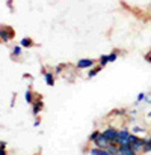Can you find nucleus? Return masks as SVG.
<instances>
[{"mask_svg": "<svg viewBox=\"0 0 151 155\" xmlns=\"http://www.w3.org/2000/svg\"><path fill=\"white\" fill-rule=\"evenodd\" d=\"M103 136L110 142V143H118V130H115L113 127H109V128H106L104 131H103Z\"/></svg>", "mask_w": 151, "mask_h": 155, "instance_id": "1", "label": "nucleus"}, {"mask_svg": "<svg viewBox=\"0 0 151 155\" xmlns=\"http://www.w3.org/2000/svg\"><path fill=\"white\" fill-rule=\"evenodd\" d=\"M95 60L94 59H79L77 60V63H76V66L79 68V69H91V68H94L95 66Z\"/></svg>", "mask_w": 151, "mask_h": 155, "instance_id": "2", "label": "nucleus"}, {"mask_svg": "<svg viewBox=\"0 0 151 155\" xmlns=\"http://www.w3.org/2000/svg\"><path fill=\"white\" fill-rule=\"evenodd\" d=\"M0 38H2V42L3 44H8L12 38H14V30L11 27H2L0 30Z\"/></svg>", "mask_w": 151, "mask_h": 155, "instance_id": "3", "label": "nucleus"}, {"mask_svg": "<svg viewBox=\"0 0 151 155\" xmlns=\"http://www.w3.org/2000/svg\"><path fill=\"white\" fill-rule=\"evenodd\" d=\"M94 143H95V146L103 148V149H107V148H109V145H110V142H109V140H107V139L103 136V133H101L100 136H98V139H97Z\"/></svg>", "mask_w": 151, "mask_h": 155, "instance_id": "4", "label": "nucleus"}, {"mask_svg": "<svg viewBox=\"0 0 151 155\" xmlns=\"http://www.w3.org/2000/svg\"><path fill=\"white\" fill-rule=\"evenodd\" d=\"M33 114L35 116H38L39 114V111L43 110V107H44V103H43V100H41V97H38L36 98V101H33Z\"/></svg>", "mask_w": 151, "mask_h": 155, "instance_id": "5", "label": "nucleus"}, {"mask_svg": "<svg viewBox=\"0 0 151 155\" xmlns=\"http://www.w3.org/2000/svg\"><path fill=\"white\" fill-rule=\"evenodd\" d=\"M138 152H135L132 148H129V146H119V151H118V154L116 155H136Z\"/></svg>", "mask_w": 151, "mask_h": 155, "instance_id": "6", "label": "nucleus"}, {"mask_svg": "<svg viewBox=\"0 0 151 155\" xmlns=\"http://www.w3.org/2000/svg\"><path fill=\"white\" fill-rule=\"evenodd\" d=\"M91 155H112L107 149H103V148H98V146H95V148H91Z\"/></svg>", "mask_w": 151, "mask_h": 155, "instance_id": "7", "label": "nucleus"}, {"mask_svg": "<svg viewBox=\"0 0 151 155\" xmlns=\"http://www.w3.org/2000/svg\"><path fill=\"white\" fill-rule=\"evenodd\" d=\"M43 74H44V78H46L47 86H54V75L51 72H47V71H43Z\"/></svg>", "mask_w": 151, "mask_h": 155, "instance_id": "8", "label": "nucleus"}, {"mask_svg": "<svg viewBox=\"0 0 151 155\" xmlns=\"http://www.w3.org/2000/svg\"><path fill=\"white\" fill-rule=\"evenodd\" d=\"M101 69H103V66H100V65H97V66H94V68H91L89 71H88V78H94L98 72H100Z\"/></svg>", "mask_w": 151, "mask_h": 155, "instance_id": "9", "label": "nucleus"}, {"mask_svg": "<svg viewBox=\"0 0 151 155\" xmlns=\"http://www.w3.org/2000/svg\"><path fill=\"white\" fill-rule=\"evenodd\" d=\"M20 45H21L23 48H29V47H32V45H33V41H32L30 38H21Z\"/></svg>", "mask_w": 151, "mask_h": 155, "instance_id": "10", "label": "nucleus"}, {"mask_svg": "<svg viewBox=\"0 0 151 155\" xmlns=\"http://www.w3.org/2000/svg\"><path fill=\"white\" fill-rule=\"evenodd\" d=\"M107 63H109V54H101L100 57H98V65L104 68Z\"/></svg>", "mask_w": 151, "mask_h": 155, "instance_id": "11", "label": "nucleus"}, {"mask_svg": "<svg viewBox=\"0 0 151 155\" xmlns=\"http://www.w3.org/2000/svg\"><path fill=\"white\" fill-rule=\"evenodd\" d=\"M130 134H132V133H130L127 128H124V130L118 131V137H119V139H129V137H130Z\"/></svg>", "mask_w": 151, "mask_h": 155, "instance_id": "12", "label": "nucleus"}, {"mask_svg": "<svg viewBox=\"0 0 151 155\" xmlns=\"http://www.w3.org/2000/svg\"><path fill=\"white\" fill-rule=\"evenodd\" d=\"M24 100H26L27 104H33V95H32V92H30L29 89L24 92Z\"/></svg>", "mask_w": 151, "mask_h": 155, "instance_id": "13", "label": "nucleus"}, {"mask_svg": "<svg viewBox=\"0 0 151 155\" xmlns=\"http://www.w3.org/2000/svg\"><path fill=\"white\" fill-rule=\"evenodd\" d=\"M118 145L119 146H129V148H132L130 139H118Z\"/></svg>", "mask_w": 151, "mask_h": 155, "instance_id": "14", "label": "nucleus"}, {"mask_svg": "<svg viewBox=\"0 0 151 155\" xmlns=\"http://www.w3.org/2000/svg\"><path fill=\"white\" fill-rule=\"evenodd\" d=\"M21 51H23V47H21V45H15V47L12 48V56H14V57H17V56H20V54H21Z\"/></svg>", "mask_w": 151, "mask_h": 155, "instance_id": "15", "label": "nucleus"}, {"mask_svg": "<svg viewBox=\"0 0 151 155\" xmlns=\"http://www.w3.org/2000/svg\"><path fill=\"white\" fill-rule=\"evenodd\" d=\"M118 59V50H113V51L109 54V63H112V62H115Z\"/></svg>", "mask_w": 151, "mask_h": 155, "instance_id": "16", "label": "nucleus"}, {"mask_svg": "<svg viewBox=\"0 0 151 155\" xmlns=\"http://www.w3.org/2000/svg\"><path fill=\"white\" fill-rule=\"evenodd\" d=\"M100 134H101L100 131H94V133L89 136V142H95V140L98 139V136H100Z\"/></svg>", "mask_w": 151, "mask_h": 155, "instance_id": "17", "label": "nucleus"}, {"mask_svg": "<svg viewBox=\"0 0 151 155\" xmlns=\"http://www.w3.org/2000/svg\"><path fill=\"white\" fill-rule=\"evenodd\" d=\"M142 152H151V137L148 139V142H147V145L144 146V149H142Z\"/></svg>", "mask_w": 151, "mask_h": 155, "instance_id": "18", "label": "nucleus"}, {"mask_svg": "<svg viewBox=\"0 0 151 155\" xmlns=\"http://www.w3.org/2000/svg\"><path fill=\"white\" fill-rule=\"evenodd\" d=\"M145 98H147V95H145L144 92H141V94L136 97V101H138V103H141V101H145Z\"/></svg>", "mask_w": 151, "mask_h": 155, "instance_id": "19", "label": "nucleus"}, {"mask_svg": "<svg viewBox=\"0 0 151 155\" xmlns=\"http://www.w3.org/2000/svg\"><path fill=\"white\" fill-rule=\"evenodd\" d=\"M63 68H65V65H57V68H56V71H54V72H56V74H60Z\"/></svg>", "mask_w": 151, "mask_h": 155, "instance_id": "20", "label": "nucleus"}, {"mask_svg": "<svg viewBox=\"0 0 151 155\" xmlns=\"http://www.w3.org/2000/svg\"><path fill=\"white\" fill-rule=\"evenodd\" d=\"M133 133H135V134H136V133H145V130H144V128H139V127H135V128H133Z\"/></svg>", "mask_w": 151, "mask_h": 155, "instance_id": "21", "label": "nucleus"}, {"mask_svg": "<svg viewBox=\"0 0 151 155\" xmlns=\"http://www.w3.org/2000/svg\"><path fill=\"white\" fill-rule=\"evenodd\" d=\"M145 60H147L148 63H151V51L148 53V54H145Z\"/></svg>", "mask_w": 151, "mask_h": 155, "instance_id": "22", "label": "nucleus"}, {"mask_svg": "<svg viewBox=\"0 0 151 155\" xmlns=\"http://www.w3.org/2000/svg\"><path fill=\"white\" fill-rule=\"evenodd\" d=\"M125 113V110H115V114H122Z\"/></svg>", "mask_w": 151, "mask_h": 155, "instance_id": "23", "label": "nucleus"}, {"mask_svg": "<svg viewBox=\"0 0 151 155\" xmlns=\"http://www.w3.org/2000/svg\"><path fill=\"white\" fill-rule=\"evenodd\" d=\"M0 155H6V151H5V148H0Z\"/></svg>", "mask_w": 151, "mask_h": 155, "instance_id": "24", "label": "nucleus"}, {"mask_svg": "<svg viewBox=\"0 0 151 155\" xmlns=\"http://www.w3.org/2000/svg\"><path fill=\"white\" fill-rule=\"evenodd\" d=\"M0 148H6V142H5V140H2V143H0Z\"/></svg>", "mask_w": 151, "mask_h": 155, "instance_id": "25", "label": "nucleus"}, {"mask_svg": "<svg viewBox=\"0 0 151 155\" xmlns=\"http://www.w3.org/2000/svg\"><path fill=\"white\" fill-rule=\"evenodd\" d=\"M145 103H151V94H150V97L145 98Z\"/></svg>", "mask_w": 151, "mask_h": 155, "instance_id": "26", "label": "nucleus"}, {"mask_svg": "<svg viewBox=\"0 0 151 155\" xmlns=\"http://www.w3.org/2000/svg\"><path fill=\"white\" fill-rule=\"evenodd\" d=\"M148 116H150V117H151V111H150V113H148Z\"/></svg>", "mask_w": 151, "mask_h": 155, "instance_id": "27", "label": "nucleus"}, {"mask_svg": "<svg viewBox=\"0 0 151 155\" xmlns=\"http://www.w3.org/2000/svg\"><path fill=\"white\" fill-rule=\"evenodd\" d=\"M150 6H151V5H150Z\"/></svg>", "mask_w": 151, "mask_h": 155, "instance_id": "28", "label": "nucleus"}]
</instances>
